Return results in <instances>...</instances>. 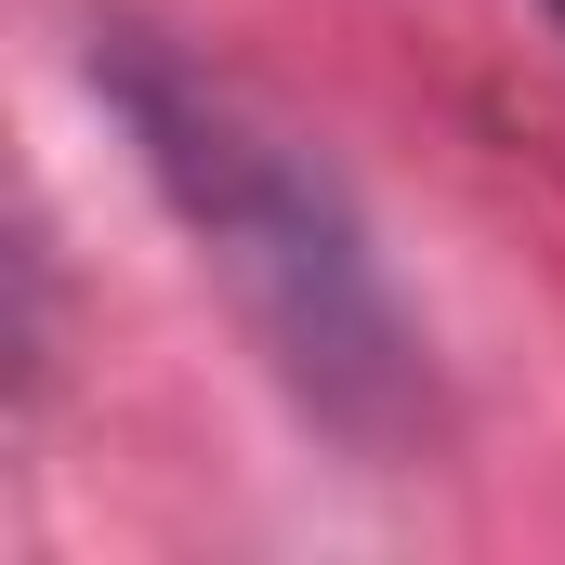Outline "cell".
<instances>
[{
	"instance_id": "cell-2",
	"label": "cell",
	"mask_w": 565,
	"mask_h": 565,
	"mask_svg": "<svg viewBox=\"0 0 565 565\" xmlns=\"http://www.w3.org/2000/svg\"><path fill=\"white\" fill-rule=\"evenodd\" d=\"M553 26H565V0H553Z\"/></svg>"
},
{
	"instance_id": "cell-1",
	"label": "cell",
	"mask_w": 565,
	"mask_h": 565,
	"mask_svg": "<svg viewBox=\"0 0 565 565\" xmlns=\"http://www.w3.org/2000/svg\"><path fill=\"white\" fill-rule=\"evenodd\" d=\"M93 79H106L119 132L145 145L158 198L184 211V237L211 250V277L237 289V316L264 329L277 382L329 434H395L422 395V355H408V316L369 264V224L342 211V184L145 26H106Z\"/></svg>"
}]
</instances>
